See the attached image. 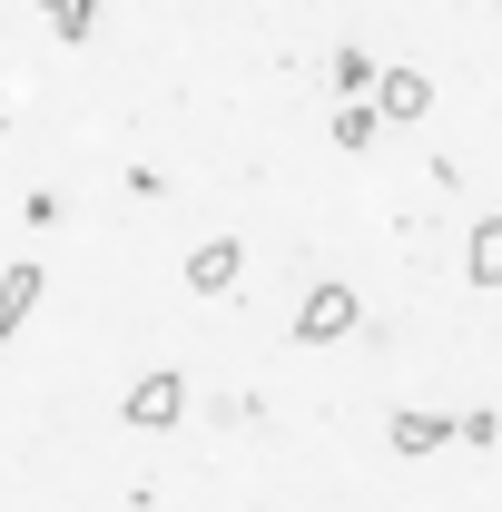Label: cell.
I'll return each instance as SVG.
<instances>
[{
  "label": "cell",
  "instance_id": "obj_12",
  "mask_svg": "<svg viewBox=\"0 0 502 512\" xmlns=\"http://www.w3.org/2000/svg\"><path fill=\"white\" fill-rule=\"evenodd\" d=\"M40 10H69V0H40Z\"/></svg>",
  "mask_w": 502,
  "mask_h": 512
},
{
  "label": "cell",
  "instance_id": "obj_6",
  "mask_svg": "<svg viewBox=\"0 0 502 512\" xmlns=\"http://www.w3.org/2000/svg\"><path fill=\"white\" fill-rule=\"evenodd\" d=\"M463 276H473V286H493V296H502V217H483V227L463 237Z\"/></svg>",
  "mask_w": 502,
  "mask_h": 512
},
{
  "label": "cell",
  "instance_id": "obj_2",
  "mask_svg": "<svg viewBox=\"0 0 502 512\" xmlns=\"http://www.w3.org/2000/svg\"><path fill=\"white\" fill-rule=\"evenodd\" d=\"M178 414H188V375H138L128 384V424L138 434H168Z\"/></svg>",
  "mask_w": 502,
  "mask_h": 512
},
{
  "label": "cell",
  "instance_id": "obj_1",
  "mask_svg": "<svg viewBox=\"0 0 502 512\" xmlns=\"http://www.w3.org/2000/svg\"><path fill=\"white\" fill-rule=\"evenodd\" d=\"M355 325H365V296H355V286H335V276L306 286V306H296V345H345Z\"/></svg>",
  "mask_w": 502,
  "mask_h": 512
},
{
  "label": "cell",
  "instance_id": "obj_3",
  "mask_svg": "<svg viewBox=\"0 0 502 512\" xmlns=\"http://www.w3.org/2000/svg\"><path fill=\"white\" fill-rule=\"evenodd\" d=\"M178 276H188V296H227V286L247 276V247H237V237H207V247H188Z\"/></svg>",
  "mask_w": 502,
  "mask_h": 512
},
{
  "label": "cell",
  "instance_id": "obj_7",
  "mask_svg": "<svg viewBox=\"0 0 502 512\" xmlns=\"http://www.w3.org/2000/svg\"><path fill=\"white\" fill-rule=\"evenodd\" d=\"M384 434H394V453L414 463V453H443V434H453V414H394Z\"/></svg>",
  "mask_w": 502,
  "mask_h": 512
},
{
  "label": "cell",
  "instance_id": "obj_14",
  "mask_svg": "<svg viewBox=\"0 0 502 512\" xmlns=\"http://www.w3.org/2000/svg\"><path fill=\"white\" fill-rule=\"evenodd\" d=\"M79 512H89V503H79Z\"/></svg>",
  "mask_w": 502,
  "mask_h": 512
},
{
  "label": "cell",
  "instance_id": "obj_10",
  "mask_svg": "<svg viewBox=\"0 0 502 512\" xmlns=\"http://www.w3.org/2000/svg\"><path fill=\"white\" fill-rule=\"evenodd\" d=\"M453 444H473V453H493V444H502V414H453Z\"/></svg>",
  "mask_w": 502,
  "mask_h": 512
},
{
  "label": "cell",
  "instance_id": "obj_13",
  "mask_svg": "<svg viewBox=\"0 0 502 512\" xmlns=\"http://www.w3.org/2000/svg\"><path fill=\"white\" fill-rule=\"evenodd\" d=\"M493 10H502V0H493Z\"/></svg>",
  "mask_w": 502,
  "mask_h": 512
},
{
  "label": "cell",
  "instance_id": "obj_5",
  "mask_svg": "<svg viewBox=\"0 0 502 512\" xmlns=\"http://www.w3.org/2000/svg\"><path fill=\"white\" fill-rule=\"evenodd\" d=\"M40 296H50V266H40V256H20V266L0 276V335H20V325H30V306H40Z\"/></svg>",
  "mask_w": 502,
  "mask_h": 512
},
{
  "label": "cell",
  "instance_id": "obj_8",
  "mask_svg": "<svg viewBox=\"0 0 502 512\" xmlns=\"http://www.w3.org/2000/svg\"><path fill=\"white\" fill-rule=\"evenodd\" d=\"M335 148H375V128H384V109H365V99H345V109H335Z\"/></svg>",
  "mask_w": 502,
  "mask_h": 512
},
{
  "label": "cell",
  "instance_id": "obj_9",
  "mask_svg": "<svg viewBox=\"0 0 502 512\" xmlns=\"http://www.w3.org/2000/svg\"><path fill=\"white\" fill-rule=\"evenodd\" d=\"M384 69L365 60V50H335V89H345V99H365V89H375Z\"/></svg>",
  "mask_w": 502,
  "mask_h": 512
},
{
  "label": "cell",
  "instance_id": "obj_4",
  "mask_svg": "<svg viewBox=\"0 0 502 512\" xmlns=\"http://www.w3.org/2000/svg\"><path fill=\"white\" fill-rule=\"evenodd\" d=\"M375 109H384V128H414L424 109H434V79H424V69H384V79H375Z\"/></svg>",
  "mask_w": 502,
  "mask_h": 512
},
{
  "label": "cell",
  "instance_id": "obj_11",
  "mask_svg": "<svg viewBox=\"0 0 502 512\" xmlns=\"http://www.w3.org/2000/svg\"><path fill=\"white\" fill-rule=\"evenodd\" d=\"M50 30H60V40H89V30H99V0H69V10H50Z\"/></svg>",
  "mask_w": 502,
  "mask_h": 512
}]
</instances>
